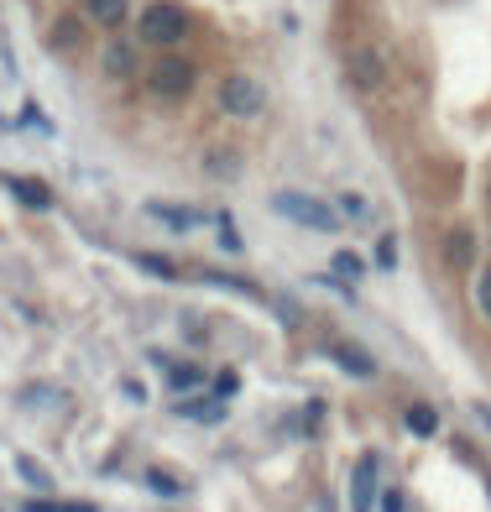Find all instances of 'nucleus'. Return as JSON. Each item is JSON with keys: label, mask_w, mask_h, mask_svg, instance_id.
<instances>
[{"label": "nucleus", "mask_w": 491, "mask_h": 512, "mask_svg": "<svg viewBox=\"0 0 491 512\" xmlns=\"http://www.w3.org/2000/svg\"><path fill=\"white\" fill-rule=\"evenodd\" d=\"M272 209H277V215H288L293 225H309V230H330V236H335V209H330V204H319L314 194L283 189V194H272Z\"/></svg>", "instance_id": "obj_1"}, {"label": "nucleus", "mask_w": 491, "mask_h": 512, "mask_svg": "<svg viewBox=\"0 0 491 512\" xmlns=\"http://www.w3.org/2000/svg\"><path fill=\"white\" fill-rule=\"evenodd\" d=\"M194 63L189 58H157L152 63V74H147V84H152V95H162V100H183V95H194Z\"/></svg>", "instance_id": "obj_2"}, {"label": "nucleus", "mask_w": 491, "mask_h": 512, "mask_svg": "<svg viewBox=\"0 0 491 512\" xmlns=\"http://www.w3.org/2000/svg\"><path fill=\"white\" fill-rule=\"evenodd\" d=\"M183 32H189V16H183L178 6H147V11H142V37L157 42V48L178 42Z\"/></svg>", "instance_id": "obj_3"}, {"label": "nucleus", "mask_w": 491, "mask_h": 512, "mask_svg": "<svg viewBox=\"0 0 491 512\" xmlns=\"http://www.w3.org/2000/svg\"><path fill=\"white\" fill-rule=\"evenodd\" d=\"M262 105H267V89L256 84V79L236 74V79L220 84V110H225V115H256Z\"/></svg>", "instance_id": "obj_4"}, {"label": "nucleus", "mask_w": 491, "mask_h": 512, "mask_svg": "<svg viewBox=\"0 0 491 512\" xmlns=\"http://www.w3.org/2000/svg\"><path fill=\"white\" fill-rule=\"evenodd\" d=\"M371 497H377V460H361L356 486H350V512H371Z\"/></svg>", "instance_id": "obj_5"}, {"label": "nucleus", "mask_w": 491, "mask_h": 512, "mask_svg": "<svg viewBox=\"0 0 491 512\" xmlns=\"http://www.w3.org/2000/svg\"><path fill=\"white\" fill-rule=\"evenodd\" d=\"M131 11V0H84V16L95 21V27H121Z\"/></svg>", "instance_id": "obj_6"}, {"label": "nucleus", "mask_w": 491, "mask_h": 512, "mask_svg": "<svg viewBox=\"0 0 491 512\" xmlns=\"http://www.w3.org/2000/svg\"><path fill=\"white\" fill-rule=\"evenodd\" d=\"M330 356H335V361H340V366L350 371V377H377V361H371V356L361 351V345H345V340H340Z\"/></svg>", "instance_id": "obj_7"}, {"label": "nucleus", "mask_w": 491, "mask_h": 512, "mask_svg": "<svg viewBox=\"0 0 491 512\" xmlns=\"http://www.w3.org/2000/svg\"><path fill=\"white\" fill-rule=\"evenodd\" d=\"M6 189L27 204V209H48V204H53V194L42 189V183H32V178H6Z\"/></svg>", "instance_id": "obj_8"}, {"label": "nucleus", "mask_w": 491, "mask_h": 512, "mask_svg": "<svg viewBox=\"0 0 491 512\" xmlns=\"http://www.w3.org/2000/svg\"><path fill=\"white\" fill-rule=\"evenodd\" d=\"M444 256H450L455 267H471V256H476V241H471V230H455V236L444 241Z\"/></svg>", "instance_id": "obj_9"}, {"label": "nucleus", "mask_w": 491, "mask_h": 512, "mask_svg": "<svg viewBox=\"0 0 491 512\" xmlns=\"http://www.w3.org/2000/svg\"><path fill=\"white\" fill-rule=\"evenodd\" d=\"M408 429H413L418 439H429V434L439 429V413H434L429 403H413V408H408Z\"/></svg>", "instance_id": "obj_10"}, {"label": "nucleus", "mask_w": 491, "mask_h": 512, "mask_svg": "<svg viewBox=\"0 0 491 512\" xmlns=\"http://www.w3.org/2000/svg\"><path fill=\"white\" fill-rule=\"evenodd\" d=\"M204 168H209V173H215V178H230V173H236V168H241V157H236V152H230V147H220V152H209V157H204Z\"/></svg>", "instance_id": "obj_11"}, {"label": "nucleus", "mask_w": 491, "mask_h": 512, "mask_svg": "<svg viewBox=\"0 0 491 512\" xmlns=\"http://www.w3.org/2000/svg\"><path fill=\"white\" fill-rule=\"evenodd\" d=\"M147 215H152V220H168L173 230H189V225H194L189 209H173V204H147Z\"/></svg>", "instance_id": "obj_12"}, {"label": "nucleus", "mask_w": 491, "mask_h": 512, "mask_svg": "<svg viewBox=\"0 0 491 512\" xmlns=\"http://www.w3.org/2000/svg\"><path fill=\"white\" fill-rule=\"evenodd\" d=\"M204 283H215V288H230V293H246V298H262V288H251L246 277H230V272H204Z\"/></svg>", "instance_id": "obj_13"}, {"label": "nucleus", "mask_w": 491, "mask_h": 512, "mask_svg": "<svg viewBox=\"0 0 491 512\" xmlns=\"http://www.w3.org/2000/svg\"><path fill=\"white\" fill-rule=\"evenodd\" d=\"M199 382H204V366H168V387L189 392V387H199Z\"/></svg>", "instance_id": "obj_14"}, {"label": "nucleus", "mask_w": 491, "mask_h": 512, "mask_svg": "<svg viewBox=\"0 0 491 512\" xmlns=\"http://www.w3.org/2000/svg\"><path fill=\"white\" fill-rule=\"evenodd\" d=\"M16 471H21V476H27V481L37 486V492H48V486H53V476H48V471H42V465H37L32 455H16Z\"/></svg>", "instance_id": "obj_15"}, {"label": "nucleus", "mask_w": 491, "mask_h": 512, "mask_svg": "<svg viewBox=\"0 0 491 512\" xmlns=\"http://www.w3.org/2000/svg\"><path fill=\"white\" fill-rule=\"evenodd\" d=\"M335 272L345 277V283H356V277H366V262L356 251H335Z\"/></svg>", "instance_id": "obj_16"}, {"label": "nucleus", "mask_w": 491, "mask_h": 512, "mask_svg": "<svg viewBox=\"0 0 491 512\" xmlns=\"http://www.w3.org/2000/svg\"><path fill=\"white\" fill-rule=\"evenodd\" d=\"M178 413H183V418H209V424H215V418H225V403H204V398H194V403H178Z\"/></svg>", "instance_id": "obj_17"}, {"label": "nucleus", "mask_w": 491, "mask_h": 512, "mask_svg": "<svg viewBox=\"0 0 491 512\" xmlns=\"http://www.w3.org/2000/svg\"><path fill=\"white\" fill-rule=\"evenodd\" d=\"M147 486H152L157 497H183V481L168 476V471H147Z\"/></svg>", "instance_id": "obj_18"}, {"label": "nucleus", "mask_w": 491, "mask_h": 512, "mask_svg": "<svg viewBox=\"0 0 491 512\" xmlns=\"http://www.w3.org/2000/svg\"><path fill=\"white\" fill-rule=\"evenodd\" d=\"M105 74L126 79V74H131V48H110V53H105Z\"/></svg>", "instance_id": "obj_19"}, {"label": "nucleus", "mask_w": 491, "mask_h": 512, "mask_svg": "<svg viewBox=\"0 0 491 512\" xmlns=\"http://www.w3.org/2000/svg\"><path fill=\"white\" fill-rule=\"evenodd\" d=\"M136 267H147V272H157V277H178V267L168 262V256H152V251L136 256Z\"/></svg>", "instance_id": "obj_20"}, {"label": "nucleus", "mask_w": 491, "mask_h": 512, "mask_svg": "<svg viewBox=\"0 0 491 512\" xmlns=\"http://www.w3.org/2000/svg\"><path fill=\"white\" fill-rule=\"evenodd\" d=\"M356 79H361V84H377V79H382V68H377V58H371V53L356 58Z\"/></svg>", "instance_id": "obj_21"}, {"label": "nucleus", "mask_w": 491, "mask_h": 512, "mask_svg": "<svg viewBox=\"0 0 491 512\" xmlns=\"http://www.w3.org/2000/svg\"><path fill=\"white\" fill-rule=\"evenodd\" d=\"M236 387H241L236 371H220V377H215V398H236Z\"/></svg>", "instance_id": "obj_22"}, {"label": "nucleus", "mask_w": 491, "mask_h": 512, "mask_svg": "<svg viewBox=\"0 0 491 512\" xmlns=\"http://www.w3.org/2000/svg\"><path fill=\"white\" fill-rule=\"evenodd\" d=\"M476 304H481V314L491 319V267L481 272V283H476Z\"/></svg>", "instance_id": "obj_23"}, {"label": "nucleus", "mask_w": 491, "mask_h": 512, "mask_svg": "<svg viewBox=\"0 0 491 512\" xmlns=\"http://www.w3.org/2000/svg\"><path fill=\"white\" fill-rule=\"evenodd\" d=\"M340 209H345L350 220H366V199L361 194H340Z\"/></svg>", "instance_id": "obj_24"}, {"label": "nucleus", "mask_w": 491, "mask_h": 512, "mask_svg": "<svg viewBox=\"0 0 491 512\" xmlns=\"http://www.w3.org/2000/svg\"><path fill=\"white\" fill-rule=\"evenodd\" d=\"M220 230H225V236H220V241H225V251H241V236L230 230V220H220Z\"/></svg>", "instance_id": "obj_25"}, {"label": "nucleus", "mask_w": 491, "mask_h": 512, "mask_svg": "<svg viewBox=\"0 0 491 512\" xmlns=\"http://www.w3.org/2000/svg\"><path fill=\"white\" fill-rule=\"evenodd\" d=\"M382 512H403V492H387L382 497Z\"/></svg>", "instance_id": "obj_26"}, {"label": "nucleus", "mask_w": 491, "mask_h": 512, "mask_svg": "<svg viewBox=\"0 0 491 512\" xmlns=\"http://www.w3.org/2000/svg\"><path fill=\"white\" fill-rule=\"evenodd\" d=\"M58 512H100V507H95V502H63Z\"/></svg>", "instance_id": "obj_27"}, {"label": "nucleus", "mask_w": 491, "mask_h": 512, "mask_svg": "<svg viewBox=\"0 0 491 512\" xmlns=\"http://www.w3.org/2000/svg\"><path fill=\"white\" fill-rule=\"evenodd\" d=\"M476 413H481V424L491 429V408H486V403H476Z\"/></svg>", "instance_id": "obj_28"}, {"label": "nucleus", "mask_w": 491, "mask_h": 512, "mask_svg": "<svg viewBox=\"0 0 491 512\" xmlns=\"http://www.w3.org/2000/svg\"><path fill=\"white\" fill-rule=\"evenodd\" d=\"M486 492H491V481H486Z\"/></svg>", "instance_id": "obj_29"}]
</instances>
